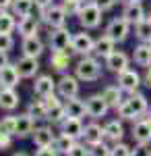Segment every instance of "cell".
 <instances>
[{
    "label": "cell",
    "mask_w": 151,
    "mask_h": 156,
    "mask_svg": "<svg viewBox=\"0 0 151 156\" xmlns=\"http://www.w3.org/2000/svg\"><path fill=\"white\" fill-rule=\"evenodd\" d=\"M66 156H89V146L85 144V142H77V144L72 146V148H70L69 150V154Z\"/></svg>",
    "instance_id": "cell-41"
},
{
    "label": "cell",
    "mask_w": 151,
    "mask_h": 156,
    "mask_svg": "<svg viewBox=\"0 0 151 156\" xmlns=\"http://www.w3.org/2000/svg\"><path fill=\"white\" fill-rule=\"evenodd\" d=\"M104 131H106V142L110 146L118 144L124 140V125H122V119H110L104 125Z\"/></svg>",
    "instance_id": "cell-18"
},
{
    "label": "cell",
    "mask_w": 151,
    "mask_h": 156,
    "mask_svg": "<svg viewBox=\"0 0 151 156\" xmlns=\"http://www.w3.org/2000/svg\"><path fill=\"white\" fill-rule=\"evenodd\" d=\"M15 65H17V71L21 75V79H35V77L39 75V69H42L39 58L25 56V54H21L19 58L15 60Z\"/></svg>",
    "instance_id": "cell-10"
},
{
    "label": "cell",
    "mask_w": 151,
    "mask_h": 156,
    "mask_svg": "<svg viewBox=\"0 0 151 156\" xmlns=\"http://www.w3.org/2000/svg\"><path fill=\"white\" fill-rule=\"evenodd\" d=\"M135 37L139 40V42H145V44H149L151 42V17H145L141 23H137L135 27Z\"/></svg>",
    "instance_id": "cell-35"
},
{
    "label": "cell",
    "mask_w": 151,
    "mask_h": 156,
    "mask_svg": "<svg viewBox=\"0 0 151 156\" xmlns=\"http://www.w3.org/2000/svg\"><path fill=\"white\" fill-rule=\"evenodd\" d=\"M83 131H85L83 119H72V117H69V119L60 125V133H66V135H70V137L77 140V142L83 140Z\"/></svg>",
    "instance_id": "cell-27"
},
{
    "label": "cell",
    "mask_w": 151,
    "mask_h": 156,
    "mask_svg": "<svg viewBox=\"0 0 151 156\" xmlns=\"http://www.w3.org/2000/svg\"><path fill=\"white\" fill-rule=\"evenodd\" d=\"M149 156H151V154H149Z\"/></svg>",
    "instance_id": "cell-58"
},
{
    "label": "cell",
    "mask_w": 151,
    "mask_h": 156,
    "mask_svg": "<svg viewBox=\"0 0 151 156\" xmlns=\"http://www.w3.org/2000/svg\"><path fill=\"white\" fill-rule=\"evenodd\" d=\"M110 156H133V148L128 144H124V142H118V144L112 146Z\"/></svg>",
    "instance_id": "cell-39"
},
{
    "label": "cell",
    "mask_w": 151,
    "mask_h": 156,
    "mask_svg": "<svg viewBox=\"0 0 151 156\" xmlns=\"http://www.w3.org/2000/svg\"><path fill=\"white\" fill-rule=\"evenodd\" d=\"M66 19L69 15L62 9V4H52L48 6L46 11V25L50 29H60V27H66Z\"/></svg>",
    "instance_id": "cell-14"
},
{
    "label": "cell",
    "mask_w": 151,
    "mask_h": 156,
    "mask_svg": "<svg viewBox=\"0 0 151 156\" xmlns=\"http://www.w3.org/2000/svg\"><path fill=\"white\" fill-rule=\"evenodd\" d=\"M64 108H66V115L72 117V119H83L87 117V106H85V100L81 98H70V100H64Z\"/></svg>",
    "instance_id": "cell-29"
},
{
    "label": "cell",
    "mask_w": 151,
    "mask_h": 156,
    "mask_svg": "<svg viewBox=\"0 0 151 156\" xmlns=\"http://www.w3.org/2000/svg\"><path fill=\"white\" fill-rule=\"evenodd\" d=\"M12 156H29V154H25V152H15Z\"/></svg>",
    "instance_id": "cell-50"
},
{
    "label": "cell",
    "mask_w": 151,
    "mask_h": 156,
    "mask_svg": "<svg viewBox=\"0 0 151 156\" xmlns=\"http://www.w3.org/2000/svg\"><path fill=\"white\" fill-rule=\"evenodd\" d=\"M52 52H66L70 50L72 44V31L69 27H60V29H50V40H48Z\"/></svg>",
    "instance_id": "cell-7"
},
{
    "label": "cell",
    "mask_w": 151,
    "mask_h": 156,
    "mask_svg": "<svg viewBox=\"0 0 151 156\" xmlns=\"http://www.w3.org/2000/svg\"><path fill=\"white\" fill-rule=\"evenodd\" d=\"M110 152H112V146L108 144V142L89 146V156H110Z\"/></svg>",
    "instance_id": "cell-38"
},
{
    "label": "cell",
    "mask_w": 151,
    "mask_h": 156,
    "mask_svg": "<svg viewBox=\"0 0 151 156\" xmlns=\"http://www.w3.org/2000/svg\"><path fill=\"white\" fill-rule=\"evenodd\" d=\"M147 119H149V121H151V108H149V112H147Z\"/></svg>",
    "instance_id": "cell-52"
},
{
    "label": "cell",
    "mask_w": 151,
    "mask_h": 156,
    "mask_svg": "<svg viewBox=\"0 0 151 156\" xmlns=\"http://www.w3.org/2000/svg\"><path fill=\"white\" fill-rule=\"evenodd\" d=\"M0 129L15 137L17 135V115H4L0 119Z\"/></svg>",
    "instance_id": "cell-36"
},
{
    "label": "cell",
    "mask_w": 151,
    "mask_h": 156,
    "mask_svg": "<svg viewBox=\"0 0 151 156\" xmlns=\"http://www.w3.org/2000/svg\"><path fill=\"white\" fill-rule=\"evenodd\" d=\"M69 119V115H66V108H64V102H60V104H56L54 108H50L48 110V117L46 121L50 123V125H62L64 121Z\"/></svg>",
    "instance_id": "cell-32"
},
{
    "label": "cell",
    "mask_w": 151,
    "mask_h": 156,
    "mask_svg": "<svg viewBox=\"0 0 151 156\" xmlns=\"http://www.w3.org/2000/svg\"><path fill=\"white\" fill-rule=\"evenodd\" d=\"M31 140H33L35 148H48V146L54 144L56 133L52 131V125H37L33 135H31Z\"/></svg>",
    "instance_id": "cell-21"
},
{
    "label": "cell",
    "mask_w": 151,
    "mask_h": 156,
    "mask_svg": "<svg viewBox=\"0 0 151 156\" xmlns=\"http://www.w3.org/2000/svg\"><path fill=\"white\" fill-rule=\"evenodd\" d=\"M81 2H89V0H81Z\"/></svg>",
    "instance_id": "cell-54"
},
{
    "label": "cell",
    "mask_w": 151,
    "mask_h": 156,
    "mask_svg": "<svg viewBox=\"0 0 151 156\" xmlns=\"http://www.w3.org/2000/svg\"><path fill=\"white\" fill-rule=\"evenodd\" d=\"M35 123H37V121H35L33 117H29L27 112H23V115H17V135H15V137L23 140V137L33 135L35 127H37Z\"/></svg>",
    "instance_id": "cell-25"
},
{
    "label": "cell",
    "mask_w": 151,
    "mask_h": 156,
    "mask_svg": "<svg viewBox=\"0 0 151 156\" xmlns=\"http://www.w3.org/2000/svg\"><path fill=\"white\" fill-rule=\"evenodd\" d=\"M60 4H62V9L66 11L69 17H77L83 9V2L81 0H60Z\"/></svg>",
    "instance_id": "cell-37"
},
{
    "label": "cell",
    "mask_w": 151,
    "mask_h": 156,
    "mask_svg": "<svg viewBox=\"0 0 151 156\" xmlns=\"http://www.w3.org/2000/svg\"><path fill=\"white\" fill-rule=\"evenodd\" d=\"M0 90H2V85H0Z\"/></svg>",
    "instance_id": "cell-55"
},
{
    "label": "cell",
    "mask_w": 151,
    "mask_h": 156,
    "mask_svg": "<svg viewBox=\"0 0 151 156\" xmlns=\"http://www.w3.org/2000/svg\"><path fill=\"white\" fill-rule=\"evenodd\" d=\"M29 117H33L35 121H46V117H48V108H46V104H44V100H31L29 104H27V110H25Z\"/></svg>",
    "instance_id": "cell-31"
},
{
    "label": "cell",
    "mask_w": 151,
    "mask_h": 156,
    "mask_svg": "<svg viewBox=\"0 0 151 156\" xmlns=\"http://www.w3.org/2000/svg\"><path fill=\"white\" fill-rule=\"evenodd\" d=\"M133 140H135V144L139 146H149L151 144V121L147 117H143V119L135 121L133 123Z\"/></svg>",
    "instance_id": "cell-13"
},
{
    "label": "cell",
    "mask_w": 151,
    "mask_h": 156,
    "mask_svg": "<svg viewBox=\"0 0 151 156\" xmlns=\"http://www.w3.org/2000/svg\"><path fill=\"white\" fill-rule=\"evenodd\" d=\"M149 17H151V12H149Z\"/></svg>",
    "instance_id": "cell-56"
},
{
    "label": "cell",
    "mask_w": 151,
    "mask_h": 156,
    "mask_svg": "<svg viewBox=\"0 0 151 156\" xmlns=\"http://www.w3.org/2000/svg\"><path fill=\"white\" fill-rule=\"evenodd\" d=\"M46 50V44L39 36H29L21 40V52L25 56H33V58H39Z\"/></svg>",
    "instance_id": "cell-16"
},
{
    "label": "cell",
    "mask_w": 151,
    "mask_h": 156,
    "mask_svg": "<svg viewBox=\"0 0 151 156\" xmlns=\"http://www.w3.org/2000/svg\"><path fill=\"white\" fill-rule=\"evenodd\" d=\"M17 23H19V19L11 11H0V36L2 34H12L17 29Z\"/></svg>",
    "instance_id": "cell-33"
},
{
    "label": "cell",
    "mask_w": 151,
    "mask_h": 156,
    "mask_svg": "<svg viewBox=\"0 0 151 156\" xmlns=\"http://www.w3.org/2000/svg\"><path fill=\"white\" fill-rule=\"evenodd\" d=\"M33 2H35V6H39V9H48V6L54 4L52 0H33Z\"/></svg>",
    "instance_id": "cell-48"
},
{
    "label": "cell",
    "mask_w": 151,
    "mask_h": 156,
    "mask_svg": "<svg viewBox=\"0 0 151 156\" xmlns=\"http://www.w3.org/2000/svg\"><path fill=\"white\" fill-rule=\"evenodd\" d=\"M15 36L12 34H2L0 36V50H4V52H11L12 48H15Z\"/></svg>",
    "instance_id": "cell-40"
},
{
    "label": "cell",
    "mask_w": 151,
    "mask_h": 156,
    "mask_svg": "<svg viewBox=\"0 0 151 156\" xmlns=\"http://www.w3.org/2000/svg\"><path fill=\"white\" fill-rule=\"evenodd\" d=\"M116 50V42L112 40V37H108L106 34H102V36L95 40V48H93V56H97V58H108L112 52Z\"/></svg>",
    "instance_id": "cell-24"
},
{
    "label": "cell",
    "mask_w": 151,
    "mask_h": 156,
    "mask_svg": "<svg viewBox=\"0 0 151 156\" xmlns=\"http://www.w3.org/2000/svg\"><path fill=\"white\" fill-rule=\"evenodd\" d=\"M93 48H95V37H93L91 34H87V29L72 34V44H70L72 54L89 56V54H93Z\"/></svg>",
    "instance_id": "cell-6"
},
{
    "label": "cell",
    "mask_w": 151,
    "mask_h": 156,
    "mask_svg": "<svg viewBox=\"0 0 151 156\" xmlns=\"http://www.w3.org/2000/svg\"><path fill=\"white\" fill-rule=\"evenodd\" d=\"M122 17H124L133 27L137 23H141V21L147 17L143 2H124V4H122Z\"/></svg>",
    "instance_id": "cell-15"
},
{
    "label": "cell",
    "mask_w": 151,
    "mask_h": 156,
    "mask_svg": "<svg viewBox=\"0 0 151 156\" xmlns=\"http://www.w3.org/2000/svg\"><path fill=\"white\" fill-rule=\"evenodd\" d=\"M75 75H77V79L79 81H97L99 77H102V71H104V67H102V60L97 58V56H81V58L75 62Z\"/></svg>",
    "instance_id": "cell-2"
},
{
    "label": "cell",
    "mask_w": 151,
    "mask_h": 156,
    "mask_svg": "<svg viewBox=\"0 0 151 156\" xmlns=\"http://www.w3.org/2000/svg\"><path fill=\"white\" fill-rule=\"evenodd\" d=\"M143 83L147 85V87H151V65L145 69V75H143Z\"/></svg>",
    "instance_id": "cell-47"
},
{
    "label": "cell",
    "mask_w": 151,
    "mask_h": 156,
    "mask_svg": "<svg viewBox=\"0 0 151 156\" xmlns=\"http://www.w3.org/2000/svg\"><path fill=\"white\" fill-rule=\"evenodd\" d=\"M12 0H0V11H11Z\"/></svg>",
    "instance_id": "cell-49"
},
{
    "label": "cell",
    "mask_w": 151,
    "mask_h": 156,
    "mask_svg": "<svg viewBox=\"0 0 151 156\" xmlns=\"http://www.w3.org/2000/svg\"><path fill=\"white\" fill-rule=\"evenodd\" d=\"M33 156H60V154L52 148V146H48V148H37Z\"/></svg>",
    "instance_id": "cell-44"
},
{
    "label": "cell",
    "mask_w": 151,
    "mask_h": 156,
    "mask_svg": "<svg viewBox=\"0 0 151 156\" xmlns=\"http://www.w3.org/2000/svg\"><path fill=\"white\" fill-rule=\"evenodd\" d=\"M151 154V150H147V146H135L133 148V156H149Z\"/></svg>",
    "instance_id": "cell-45"
},
{
    "label": "cell",
    "mask_w": 151,
    "mask_h": 156,
    "mask_svg": "<svg viewBox=\"0 0 151 156\" xmlns=\"http://www.w3.org/2000/svg\"><path fill=\"white\" fill-rule=\"evenodd\" d=\"M102 96H104V100L110 104V108H114V110H118V106L124 102V92H122V87L118 83H110L106 85L104 90L99 92Z\"/></svg>",
    "instance_id": "cell-22"
},
{
    "label": "cell",
    "mask_w": 151,
    "mask_h": 156,
    "mask_svg": "<svg viewBox=\"0 0 151 156\" xmlns=\"http://www.w3.org/2000/svg\"><path fill=\"white\" fill-rule=\"evenodd\" d=\"M21 81V75L17 71V65L15 62H8L6 67L0 69V85L2 87H17Z\"/></svg>",
    "instance_id": "cell-26"
},
{
    "label": "cell",
    "mask_w": 151,
    "mask_h": 156,
    "mask_svg": "<svg viewBox=\"0 0 151 156\" xmlns=\"http://www.w3.org/2000/svg\"><path fill=\"white\" fill-rule=\"evenodd\" d=\"M120 2V4H124V2H128V0H116V4Z\"/></svg>",
    "instance_id": "cell-51"
},
{
    "label": "cell",
    "mask_w": 151,
    "mask_h": 156,
    "mask_svg": "<svg viewBox=\"0 0 151 156\" xmlns=\"http://www.w3.org/2000/svg\"><path fill=\"white\" fill-rule=\"evenodd\" d=\"M52 94H56V79L52 75H37L33 81V96L44 100Z\"/></svg>",
    "instance_id": "cell-12"
},
{
    "label": "cell",
    "mask_w": 151,
    "mask_h": 156,
    "mask_svg": "<svg viewBox=\"0 0 151 156\" xmlns=\"http://www.w3.org/2000/svg\"><path fill=\"white\" fill-rule=\"evenodd\" d=\"M85 106H87V117L93 121L104 119L106 115L110 112V104L104 100L102 94H91L85 98Z\"/></svg>",
    "instance_id": "cell-8"
},
{
    "label": "cell",
    "mask_w": 151,
    "mask_h": 156,
    "mask_svg": "<svg viewBox=\"0 0 151 156\" xmlns=\"http://www.w3.org/2000/svg\"><path fill=\"white\" fill-rule=\"evenodd\" d=\"M19 102H21V98H19L15 87H2L0 90V110L12 112V110H17Z\"/></svg>",
    "instance_id": "cell-23"
},
{
    "label": "cell",
    "mask_w": 151,
    "mask_h": 156,
    "mask_svg": "<svg viewBox=\"0 0 151 156\" xmlns=\"http://www.w3.org/2000/svg\"><path fill=\"white\" fill-rule=\"evenodd\" d=\"M8 62H11V56H8V52L0 50V69H2V67H6Z\"/></svg>",
    "instance_id": "cell-46"
},
{
    "label": "cell",
    "mask_w": 151,
    "mask_h": 156,
    "mask_svg": "<svg viewBox=\"0 0 151 156\" xmlns=\"http://www.w3.org/2000/svg\"><path fill=\"white\" fill-rule=\"evenodd\" d=\"M102 9L93 2V0H89V2H83V9L81 12L77 15V21H79V25H81L83 29H97L99 25H102Z\"/></svg>",
    "instance_id": "cell-3"
},
{
    "label": "cell",
    "mask_w": 151,
    "mask_h": 156,
    "mask_svg": "<svg viewBox=\"0 0 151 156\" xmlns=\"http://www.w3.org/2000/svg\"><path fill=\"white\" fill-rule=\"evenodd\" d=\"M133 60H135V65L147 69L151 65V44L139 42V44L135 46V50H133Z\"/></svg>",
    "instance_id": "cell-28"
},
{
    "label": "cell",
    "mask_w": 151,
    "mask_h": 156,
    "mask_svg": "<svg viewBox=\"0 0 151 156\" xmlns=\"http://www.w3.org/2000/svg\"><path fill=\"white\" fill-rule=\"evenodd\" d=\"M130 29H133V25L128 23L126 19L120 15V17H114V19H110V23L106 25L104 34L108 37H112L116 44H122L128 36H130Z\"/></svg>",
    "instance_id": "cell-5"
},
{
    "label": "cell",
    "mask_w": 151,
    "mask_h": 156,
    "mask_svg": "<svg viewBox=\"0 0 151 156\" xmlns=\"http://www.w3.org/2000/svg\"><path fill=\"white\" fill-rule=\"evenodd\" d=\"M116 77H118V85L122 87L124 94H137L139 87L143 85V77H141V73L137 69H126Z\"/></svg>",
    "instance_id": "cell-9"
},
{
    "label": "cell",
    "mask_w": 151,
    "mask_h": 156,
    "mask_svg": "<svg viewBox=\"0 0 151 156\" xmlns=\"http://www.w3.org/2000/svg\"><path fill=\"white\" fill-rule=\"evenodd\" d=\"M116 112L122 121H133V123H135V121L147 117V112H149V100H147L145 94H141V92L128 94V96L124 98V102L118 106Z\"/></svg>",
    "instance_id": "cell-1"
},
{
    "label": "cell",
    "mask_w": 151,
    "mask_h": 156,
    "mask_svg": "<svg viewBox=\"0 0 151 156\" xmlns=\"http://www.w3.org/2000/svg\"><path fill=\"white\" fill-rule=\"evenodd\" d=\"M70 65H72V50H66V52H52L50 54V67L54 73H69Z\"/></svg>",
    "instance_id": "cell-17"
},
{
    "label": "cell",
    "mask_w": 151,
    "mask_h": 156,
    "mask_svg": "<svg viewBox=\"0 0 151 156\" xmlns=\"http://www.w3.org/2000/svg\"><path fill=\"white\" fill-rule=\"evenodd\" d=\"M128 2H143V0H128Z\"/></svg>",
    "instance_id": "cell-53"
},
{
    "label": "cell",
    "mask_w": 151,
    "mask_h": 156,
    "mask_svg": "<svg viewBox=\"0 0 151 156\" xmlns=\"http://www.w3.org/2000/svg\"><path fill=\"white\" fill-rule=\"evenodd\" d=\"M149 44H151V42H149Z\"/></svg>",
    "instance_id": "cell-57"
},
{
    "label": "cell",
    "mask_w": 151,
    "mask_h": 156,
    "mask_svg": "<svg viewBox=\"0 0 151 156\" xmlns=\"http://www.w3.org/2000/svg\"><path fill=\"white\" fill-rule=\"evenodd\" d=\"M11 144H12V135H8V133H4L2 129H0V150L11 148Z\"/></svg>",
    "instance_id": "cell-43"
},
{
    "label": "cell",
    "mask_w": 151,
    "mask_h": 156,
    "mask_svg": "<svg viewBox=\"0 0 151 156\" xmlns=\"http://www.w3.org/2000/svg\"><path fill=\"white\" fill-rule=\"evenodd\" d=\"M35 9V2L33 0H12V6H11V12L17 17V19H21V17H27V15H31Z\"/></svg>",
    "instance_id": "cell-30"
},
{
    "label": "cell",
    "mask_w": 151,
    "mask_h": 156,
    "mask_svg": "<svg viewBox=\"0 0 151 156\" xmlns=\"http://www.w3.org/2000/svg\"><path fill=\"white\" fill-rule=\"evenodd\" d=\"M104 67L110 73L120 75L122 71L130 69V56H128L126 52H122V50H114V52H112V54L104 60Z\"/></svg>",
    "instance_id": "cell-11"
},
{
    "label": "cell",
    "mask_w": 151,
    "mask_h": 156,
    "mask_svg": "<svg viewBox=\"0 0 151 156\" xmlns=\"http://www.w3.org/2000/svg\"><path fill=\"white\" fill-rule=\"evenodd\" d=\"M75 144H77V140H72L70 135H66V133H56V140H54L52 148H54L58 154H69V150Z\"/></svg>",
    "instance_id": "cell-34"
},
{
    "label": "cell",
    "mask_w": 151,
    "mask_h": 156,
    "mask_svg": "<svg viewBox=\"0 0 151 156\" xmlns=\"http://www.w3.org/2000/svg\"><path fill=\"white\" fill-rule=\"evenodd\" d=\"M99 9H102V12H108V11H112L114 6H116V0H93Z\"/></svg>",
    "instance_id": "cell-42"
},
{
    "label": "cell",
    "mask_w": 151,
    "mask_h": 156,
    "mask_svg": "<svg viewBox=\"0 0 151 156\" xmlns=\"http://www.w3.org/2000/svg\"><path fill=\"white\" fill-rule=\"evenodd\" d=\"M83 142L87 146H95V144H102L106 142V131H104V125H99V123H87L85 125V131H83Z\"/></svg>",
    "instance_id": "cell-20"
},
{
    "label": "cell",
    "mask_w": 151,
    "mask_h": 156,
    "mask_svg": "<svg viewBox=\"0 0 151 156\" xmlns=\"http://www.w3.org/2000/svg\"><path fill=\"white\" fill-rule=\"evenodd\" d=\"M39 25H42V21L31 12V15H27V17H21V19H19V23H17V31H19V36H21V37L39 36Z\"/></svg>",
    "instance_id": "cell-19"
},
{
    "label": "cell",
    "mask_w": 151,
    "mask_h": 156,
    "mask_svg": "<svg viewBox=\"0 0 151 156\" xmlns=\"http://www.w3.org/2000/svg\"><path fill=\"white\" fill-rule=\"evenodd\" d=\"M79 90H81V81L77 79V75L72 73H64L56 79V94L62 100H70V98L79 96Z\"/></svg>",
    "instance_id": "cell-4"
}]
</instances>
